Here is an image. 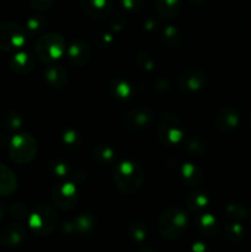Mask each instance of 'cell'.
I'll return each instance as SVG.
<instances>
[{"mask_svg":"<svg viewBox=\"0 0 251 252\" xmlns=\"http://www.w3.org/2000/svg\"><path fill=\"white\" fill-rule=\"evenodd\" d=\"M43 24L44 21L41 19V16H37L30 20L27 26H29V29L31 30V31H39V30L43 29Z\"/></svg>","mask_w":251,"mask_h":252,"instance_id":"d6a6232c","label":"cell"},{"mask_svg":"<svg viewBox=\"0 0 251 252\" xmlns=\"http://www.w3.org/2000/svg\"><path fill=\"white\" fill-rule=\"evenodd\" d=\"M30 4L39 11H46L53 4V0H30Z\"/></svg>","mask_w":251,"mask_h":252,"instance_id":"f546056e","label":"cell"},{"mask_svg":"<svg viewBox=\"0 0 251 252\" xmlns=\"http://www.w3.org/2000/svg\"><path fill=\"white\" fill-rule=\"evenodd\" d=\"M164 39H165V42L169 44L170 39H175V42H176V39H177V41L180 42L181 37H180L179 32L176 31V29H174V26H169V29L164 32ZM176 44H179V43L176 42Z\"/></svg>","mask_w":251,"mask_h":252,"instance_id":"1f68e13d","label":"cell"},{"mask_svg":"<svg viewBox=\"0 0 251 252\" xmlns=\"http://www.w3.org/2000/svg\"><path fill=\"white\" fill-rule=\"evenodd\" d=\"M51 165L53 167V172L56 174V176H65V174L68 172V164L66 162H62L61 160H54Z\"/></svg>","mask_w":251,"mask_h":252,"instance_id":"f1b7e54d","label":"cell"},{"mask_svg":"<svg viewBox=\"0 0 251 252\" xmlns=\"http://www.w3.org/2000/svg\"><path fill=\"white\" fill-rule=\"evenodd\" d=\"M153 121V113L147 107H138L126 115V127L129 130H142L149 127Z\"/></svg>","mask_w":251,"mask_h":252,"instance_id":"30bf717a","label":"cell"},{"mask_svg":"<svg viewBox=\"0 0 251 252\" xmlns=\"http://www.w3.org/2000/svg\"><path fill=\"white\" fill-rule=\"evenodd\" d=\"M52 201L62 211H69L78 202V189L70 182L58 184L52 191Z\"/></svg>","mask_w":251,"mask_h":252,"instance_id":"ba28073f","label":"cell"},{"mask_svg":"<svg viewBox=\"0 0 251 252\" xmlns=\"http://www.w3.org/2000/svg\"><path fill=\"white\" fill-rule=\"evenodd\" d=\"M187 148H188V150L191 153H193V154H203L204 152H206V144H198L197 143V139H191V142L187 144Z\"/></svg>","mask_w":251,"mask_h":252,"instance_id":"4dcf8cb0","label":"cell"},{"mask_svg":"<svg viewBox=\"0 0 251 252\" xmlns=\"http://www.w3.org/2000/svg\"><path fill=\"white\" fill-rule=\"evenodd\" d=\"M187 228V216L182 209L169 208L161 214L157 223V230L162 238L176 240L181 238Z\"/></svg>","mask_w":251,"mask_h":252,"instance_id":"7a4b0ae2","label":"cell"},{"mask_svg":"<svg viewBox=\"0 0 251 252\" xmlns=\"http://www.w3.org/2000/svg\"><path fill=\"white\" fill-rule=\"evenodd\" d=\"M224 236L230 243H239L244 236V228L239 223H230L224 229Z\"/></svg>","mask_w":251,"mask_h":252,"instance_id":"cb8c5ba5","label":"cell"},{"mask_svg":"<svg viewBox=\"0 0 251 252\" xmlns=\"http://www.w3.org/2000/svg\"><path fill=\"white\" fill-rule=\"evenodd\" d=\"M26 229L20 223H11L5 226L0 234V243L5 246H17L25 240Z\"/></svg>","mask_w":251,"mask_h":252,"instance_id":"5bb4252c","label":"cell"},{"mask_svg":"<svg viewBox=\"0 0 251 252\" xmlns=\"http://www.w3.org/2000/svg\"><path fill=\"white\" fill-rule=\"evenodd\" d=\"M57 221L56 212L47 204H39L30 217V228L37 235H48L56 229Z\"/></svg>","mask_w":251,"mask_h":252,"instance_id":"8992f818","label":"cell"},{"mask_svg":"<svg viewBox=\"0 0 251 252\" xmlns=\"http://www.w3.org/2000/svg\"><path fill=\"white\" fill-rule=\"evenodd\" d=\"M17 187V180L14 172L0 164V196H10L14 193Z\"/></svg>","mask_w":251,"mask_h":252,"instance_id":"e0dca14e","label":"cell"},{"mask_svg":"<svg viewBox=\"0 0 251 252\" xmlns=\"http://www.w3.org/2000/svg\"><path fill=\"white\" fill-rule=\"evenodd\" d=\"M9 154L12 161L21 165L29 164L37 154V142L31 134L26 133L15 135L10 143Z\"/></svg>","mask_w":251,"mask_h":252,"instance_id":"5b68a950","label":"cell"},{"mask_svg":"<svg viewBox=\"0 0 251 252\" xmlns=\"http://www.w3.org/2000/svg\"><path fill=\"white\" fill-rule=\"evenodd\" d=\"M196 225L199 233L204 236H208V238L217 235L219 231L218 221H217V219L209 213L202 214V216L197 219Z\"/></svg>","mask_w":251,"mask_h":252,"instance_id":"ac0fdd59","label":"cell"},{"mask_svg":"<svg viewBox=\"0 0 251 252\" xmlns=\"http://www.w3.org/2000/svg\"><path fill=\"white\" fill-rule=\"evenodd\" d=\"M138 252H154L153 250H150V249H140Z\"/></svg>","mask_w":251,"mask_h":252,"instance_id":"8d00e7d4","label":"cell"},{"mask_svg":"<svg viewBox=\"0 0 251 252\" xmlns=\"http://www.w3.org/2000/svg\"><path fill=\"white\" fill-rule=\"evenodd\" d=\"M34 64H36L34 57H32L30 53H26V52H20L10 59V69L14 73L20 74V75L31 73L34 69Z\"/></svg>","mask_w":251,"mask_h":252,"instance_id":"9a60e30c","label":"cell"},{"mask_svg":"<svg viewBox=\"0 0 251 252\" xmlns=\"http://www.w3.org/2000/svg\"><path fill=\"white\" fill-rule=\"evenodd\" d=\"M44 78L52 88L62 89L68 84V73L62 66H48L44 70Z\"/></svg>","mask_w":251,"mask_h":252,"instance_id":"2e32d148","label":"cell"},{"mask_svg":"<svg viewBox=\"0 0 251 252\" xmlns=\"http://www.w3.org/2000/svg\"><path fill=\"white\" fill-rule=\"evenodd\" d=\"M157 134L162 144L166 147H174L184 139L185 129L181 121L175 113L164 112L160 116L157 123Z\"/></svg>","mask_w":251,"mask_h":252,"instance_id":"277c9868","label":"cell"},{"mask_svg":"<svg viewBox=\"0 0 251 252\" xmlns=\"http://www.w3.org/2000/svg\"><path fill=\"white\" fill-rule=\"evenodd\" d=\"M191 252H209V250L203 243H196L192 245Z\"/></svg>","mask_w":251,"mask_h":252,"instance_id":"e575fe53","label":"cell"},{"mask_svg":"<svg viewBox=\"0 0 251 252\" xmlns=\"http://www.w3.org/2000/svg\"><path fill=\"white\" fill-rule=\"evenodd\" d=\"M93 158L101 165H108L115 160V153L106 145H97L93 149Z\"/></svg>","mask_w":251,"mask_h":252,"instance_id":"44dd1931","label":"cell"},{"mask_svg":"<svg viewBox=\"0 0 251 252\" xmlns=\"http://www.w3.org/2000/svg\"><path fill=\"white\" fill-rule=\"evenodd\" d=\"M110 89L112 91V95L116 98H122V100H126V98L129 97L130 93H132V89H130L129 84L122 80L113 81L110 85Z\"/></svg>","mask_w":251,"mask_h":252,"instance_id":"d4e9b609","label":"cell"},{"mask_svg":"<svg viewBox=\"0 0 251 252\" xmlns=\"http://www.w3.org/2000/svg\"><path fill=\"white\" fill-rule=\"evenodd\" d=\"M36 54L43 63H52L66 52L65 39L58 33H47L36 42Z\"/></svg>","mask_w":251,"mask_h":252,"instance_id":"3957f363","label":"cell"},{"mask_svg":"<svg viewBox=\"0 0 251 252\" xmlns=\"http://www.w3.org/2000/svg\"><path fill=\"white\" fill-rule=\"evenodd\" d=\"M95 228V221L91 217L83 214V216H79L78 218L74 219L73 223V229L75 231L80 234H89L94 230Z\"/></svg>","mask_w":251,"mask_h":252,"instance_id":"603a6c76","label":"cell"},{"mask_svg":"<svg viewBox=\"0 0 251 252\" xmlns=\"http://www.w3.org/2000/svg\"><path fill=\"white\" fill-rule=\"evenodd\" d=\"M157 10L164 19H174L180 11V2L179 0H157Z\"/></svg>","mask_w":251,"mask_h":252,"instance_id":"d6986e66","label":"cell"},{"mask_svg":"<svg viewBox=\"0 0 251 252\" xmlns=\"http://www.w3.org/2000/svg\"><path fill=\"white\" fill-rule=\"evenodd\" d=\"M250 125H251V118H250Z\"/></svg>","mask_w":251,"mask_h":252,"instance_id":"74e56055","label":"cell"},{"mask_svg":"<svg viewBox=\"0 0 251 252\" xmlns=\"http://www.w3.org/2000/svg\"><path fill=\"white\" fill-rule=\"evenodd\" d=\"M226 214H228V217H230V218L243 219L246 217V209L244 208L241 204L233 203L229 204V206L226 207Z\"/></svg>","mask_w":251,"mask_h":252,"instance_id":"4316f807","label":"cell"},{"mask_svg":"<svg viewBox=\"0 0 251 252\" xmlns=\"http://www.w3.org/2000/svg\"><path fill=\"white\" fill-rule=\"evenodd\" d=\"M11 214L14 217H16V218H25L27 216V211L21 203H16L11 208Z\"/></svg>","mask_w":251,"mask_h":252,"instance_id":"836d02e7","label":"cell"},{"mask_svg":"<svg viewBox=\"0 0 251 252\" xmlns=\"http://www.w3.org/2000/svg\"><path fill=\"white\" fill-rule=\"evenodd\" d=\"M63 140H64V144H65L66 148H76L80 147V140H79V134L75 132H71V130H68L65 134L63 135Z\"/></svg>","mask_w":251,"mask_h":252,"instance_id":"83f0119b","label":"cell"},{"mask_svg":"<svg viewBox=\"0 0 251 252\" xmlns=\"http://www.w3.org/2000/svg\"><path fill=\"white\" fill-rule=\"evenodd\" d=\"M26 42V33L20 25L7 22L0 25V49L12 52L21 48Z\"/></svg>","mask_w":251,"mask_h":252,"instance_id":"52a82bcc","label":"cell"},{"mask_svg":"<svg viewBox=\"0 0 251 252\" xmlns=\"http://www.w3.org/2000/svg\"><path fill=\"white\" fill-rule=\"evenodd\" d=\"M239 112L233 107L221 108L214 118V126L220 133H229L239 125Z\"/></svg>","mask_w":251,"mask_h":252,"instance_id":"8fae6325","label":"cell"},{"mask_svg":"<svg viewBox=\"0 0 251 252\" xmlns=\"http://www.w3.org/2000/svg\"><path fill=\"white\" fill-rule=\"evenodd\" d=\"M113 181L116 187L125 194H132L140 189L144 181V171L134 161H122L113 170Z\"/></svg>","mask_w":251,"mask_h":252,"instance_id":"6da1fadb","label":"cell"},{"mask_svg":"<svg viewBox=\"0 0 251 252\" xmlns=\"http://www.w3.org/2000/svg\"><path fill=\"white\" fill-rule=\"evenodd\" d=\"M189 1L192 2V4H197V5H201V4H203L204 1H206V0H189Z\"/></svg>","mask_w":251,"mask_h":252,"instance_id":"d590c367","label":"cell"},{"mask_svg":"<svg viewBox=\"0 0 251 252\" xmlns=\"http://www.w3.org/2000/svg\"><path fill=\"white\" fill-rule=\"evenodd\" d=\"M206 74L198 68H187L184 69L177 75V85L181 90L187 93H194L198 91L206 85Z\"/></svg>","mask_w":251,"mask_h":252,"instance_id":"9c48e42d","label":"cell"},{"mask_svg":"<svg viewBox=\"0 0 251 252\" xmlns=\"http://www.w3.org/2000/svg\"><path fill=\"white\" fill-rule=\"evenodd\" d=\"M181 177L188 186L199 185L203 180V174L197 166L192 164H182Z\"/></svg>","mask_w":251,"mask_h":252,"instance_id":"ffe728a7","label":"cell"},{"mask_svg":"<svg viewBox=\"0 0 251 252\" xmlns=\"http://www.w3.org/2000/svg\"><path fill=\"white\" fill-rule=\"evenodd\" d=\"M129 234L133 240L137 241V243H142V241L147 239V226L143 223H140V221H134L129 226Z\"/></svg>","mask_w":251,"mask_h":252,"instance_id":"484cf974","label":"cell"},{"mask_svg":"<svg viewBox=\"0 0 251 252\" xmlns=\"http://www.w3.org/2000/svg\"><path fill=\"white\" fill-rule=\"evenodd\" d=\"M66 56L73 65L81 66L89 62L91 57V48L88 42L78 39L66 48Z\"/></svg>","mask_w":251,"mask_h":252,"instance_id":"7c38bea8","label":"cell"},{"mask_svg":"<svg viewBox=\"0 0 251 252\" xmlns=\"http://www.w3.org/2000/svg\"><path fill=\"white\" fill-rule=\"evenodd\" d=\"M81 7L89 16L102 20L112 11V0H80Z\"/></svg>","mask_w":251,"mask_h":252,"instance_id":"4fadbf2b","label":"cell"},{"mask_svg":"<svg viewBox=\"0 0 251 252\" xmlns=\"http://www.w3.org/2000/svg\"><path fill=\"white\" fill-rule=\"evenodd\" d=\"M208 206V196L203 192H193L187 197V207L189 211L198 212Z\"/></svg>","mask_w":251,"mask_h":252,"instance_id":"7402d4cb","label":"cell"}]
</instances>
